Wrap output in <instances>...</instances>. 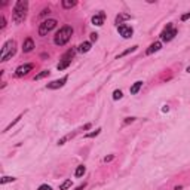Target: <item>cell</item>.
<instances>
[{
  "label": "cell",
  "instance_id": "4",
  "mask_svg": "<svg viewBox=\"0 0 190 190\" xmlns=\"http://www.w3.org/2000/svg\"><path fill=\"white\" fill-rule=\"evenodd\" d=\"M74 54H76V49H74V48L68 49L66 54L61 57V61L58 63V66H57L58 70H66L67 67L71 64V59H73V57H74Z\"/></svg>",
  "mask_w": 190,
  "mask_h": 190
},
{
  "label": "cell",
  "instance_id": "9",
  "mask_svg": "<svg viewBox=\"0 0 190 190\" xmlns=\"http://www.w3.org/2000/svg\"><path fill=\"white\" fill-rule=\"evenodd\" d=\"M67 80H68V77L67 76L61 77V79H58V80H54V82L48 83V89H58V88H63V86L66 85Z\"/></svg>",
  "mask_w": 190,
  "mask_h": 190
},
{
  "label": "cell",
  "instance_id": "10",
  "mask_svg": "<svg viewBox=\"0 0 190 190\" xmlns=\"http://www.w3.org/2000/svg\"><path fill=\"white\" fill-rule=\"evenodd\" d=\"M104 19H105V13L103 12V10H100L98 13H95L94 17H92V24L100 27V25L104 24Z\"/></svg>",
  "mask_w": 190,
  "mask_h": 190
},
{
  "label": "cell",
  "instance_id": "7",
  "mask_svg": "<svg viewBox=\"0 0 190 190\" xmlns=\"http://www.w3.org/2000/svg\"><path fill=\"white\" fill-rule=\"evenodd\" d=\"M117 31H119V34H120L124 39L132 37V34H134L132 27H131V25H126V24H120V25H117Z\"/></svg>",
  "mask_w": 190,
  "mask_h": 190
},
{
  "label": "cell",
  "instance_id": "17",
  "mask_svg": "<svg viewBox=\"0 0 190 190\" xmlns=\"http://www.w3.org/2000/svg\"><path fill=\"white\" fill-rule=\"evenodd\" d=\"M86 172V168H85V165H79L76 168V171H74V177H83V174Z\"/></svg>",
  "mask_w": 190,
  "mask_h": 190
},
{
  "label": "cell",
  "instance_id": "24",
  "mask_svg": "<svg viewBox=\"0 0 190 190\" xmlns=\"http://www.w3.org/2000/svg\"><path fill=\"white\" fill-rule=\"evenodd\" d=\"M122 97H124V94H122L120 89H116V91L113 92V100H120Z\"/></svg>",
  "mask_w": 190,
  "mask_h": 190
},
{
  "label": "cell",
  "instance_id": "30",
  "mask_svg": "<svg viewBox=\"0 0 190 190\" xmlns=\"http://www.w3.org/2000/svg\"><path fill=\"white\" fill-rule=\"evenodd\" d=\"M134 120H135V117H126V119H125V125L131 124V122H134Z\"/></svg>",
  "mask_w": 190,
  "mask_h": 190
},
{
  "label": "cell",
  "instance_id": "23",
  "mask_svg": "<svg viewBox=\"0 0 190 190\" xmlns=\"http://www.w3.org/2000/svg\"><path fill=\"white\" fill-rule=\"evenodd\" d=\"M137 48H138V46H132L131 49H126V51L122 52L120 55H117V59H119V58H122V57H125V55H128V54H131V52H134V51H137Z\"/></svg>",
  "mask_w": 190,
  "mask_h": 190
},
{
  "label": "cell",
  "instance_id": "16",
  "mask_svg": "<svg viewBox=\"0 0 190 190\" xmlns=\"http://www.w3.org/2000/svg\"><path fill=\"white\" fill-rule=\"evenodd\" d=\"M61 6H63L64 9H71V8L76 6V2H74V0H63V2H61Z\"/></svg>",
  "mask_w": 190,
  "mask_h": 190
},
{
  "label": "cell",
  "instance_id": "11",
  "mask_svg": "<svg viewBox=\"0 0 190 190\" xmlns=\"http://www.w3.org/2000/svg\"><path fill=\"white\" fill-rule=\"evenodd\" d=\"M34 49V42L31 37H27L22 43V52H31Z\"/></svg>",
  "mask_w": 190,
  "mask_h": 190
},
{
  "label": "cell",
  "instance_id": "36",
  "mask_svg": "<svg viewBox=\"0 0 190 190\" xmlns=\"http://www.w3.org/2000/svg\"><path fill=\"white\" fill-rule=\"evenodd\" d=\"M187 73H190V67H187Z\"/></svg>",
  "mask_w": 190,
  "mask_h": 190
},
{
  "label": "cell",
  "instance_id": "26",
  "mask_svg": "<svg viewBox=\"0 0 190 190\" xmlns=\"http://www.w3.org/2000/svg\"><path fill=\"white\" fill-rule=\"evenodd\" d=\"M37 190H52V187H51L49 184H42V186H40Z\"/></svg>",
  "mask_w": 190,
  "mask_h": 190
},
{
  "label": "cell",
  "instance_id": "33",
  "mask_svg": "<svg viewBox=\"0 0 190 190\" xmlns=\"http://www.w3.org/2000/svg\"><path fill=\"white\" fill-rule=\"evenodd\" d=\"M85 187H86V183H83V184H80V186H77V187H76V189H74V190H83V189H85Z\"/></svg>",
  "mask_w": 190,
  "mask_h": 190
},
{
  "label": "cell",
  "instance_id": "2",
  "mask_svg": "<svg viewBox=\"0 0 190 190\" xmlns=\"http://www.w3.org/2000/svg\"><path fill=\"white\" fill-rule=\"evenodd\" d=\"M71 36H73V27L64 25V27H61V28L57 31V34H55V37H54V43H55L57 46H64V45H67V43L70 42Z\"/></svg>",
  "mask_w": 190,
  "mask_h": 190
},
{
  "label": "cell",
  "instance_id": "28",
  "mask_svg": "<svg viewBox=\"0 0 190 190\" xmlns=\"http://www.w3.org/2000/svg\"><path fill=\"white\" fill-rule=\"evenodd\" d=\"M113 159H114V156H113V154H110V156H105V158H104V162L107 163V162H112Z\"/></svg>",
  "mask_w": 190,
  "mask_h": 190
},
{
  "label": "cell",
  "instance_id": "13",
  "mask_svg": "<svg viewBox=\"0 0 190 190\" xmlns=\"http://www.w3.org/2000/svg\"><path fill=\"white\" fill-rule=\"evenodd\" d=\"M128 19H131V15H129V13H119V15L116 17V24L120 25V24H124V21H128Z\"/></svg>",
  "mask_w": 190,
  "mask_h": 190
},
{
  "label": "cell",
  "instance_id": "12",
  "mask_svg": "<svg viewBox=\"0 0 190 190\" xmlns=\"http://www.w3.org/2000/svg\"><path fill=\"white\" fill-rule=\"evenodd\" d=\"M161 48H162V43H161V42H154V43H152V45H150V48L147 49V52H146V54H147V55H152L153 52H158Z\"/></svg>",
  "mask_w": 190,
  "mask_h": 190
},
{
  "label": "cell",
  "instance_id": "29",
  "mask_svg": "<svg viewBox=\"0 0 190 190\" xmlns=\"http://www.w3.org/2000/svg\"><path fill=\"white\" fill-rule=\"evenodd\" d=\"M97 40H98V34H97V33H92V34H91V42H97Z\"/></svg>",
  "mask_w": 190,
  "mask_h": 190
},
{
  "label": "cell",
  "instance_id": "3",
  "mask_svg": "<svg viewBox=\"0 0 190 190\" xmlns=\"http://www.w3.org/2000/svg\"><path fill=\"white\" fill-rule=\"evenodd\" d=\"M15 52H17V43H15V40H8V42L3 45V48H2L0 61L5 63V61L10 59V58L15 55Z\"/></svg>",
  "mask_w": 190,
  "mask_h": 190
},
{
  "label": "cell",
  "instance_id": "19",
  "mask_svg": "<svg viewBox=\"0 0 190 190\" xmlns=\"http://www.w3.org/2000/svg\"><path fill=\"white\" fill-rule=\"evenodd\" d=\"M21 119H22V114H19L18 117H17V119H15V120H13V122H10L9 125H8V126H6V128H5V131H3V132H8V131H9L10 128H12V126H13V125L15 124H18L19 120H21Z\"/></svg>",
  "mask_w": 190,
  "mask_h": 190
},
{
  "label": "cell",
  "instance_id": "1",
  "mask_svg": "<svg viewBox=\"0 0 190 190\" xmlns=\"http://www.w3.org/2000/svg\"><path fill=\"white\" fill-rule=\"evenodd\" d=\"M27 10H28V2L27 0H18L13 6L12 10V19L15 24H21L25 17H27Z\"/></svg>",
  "mask_w": 190,
  "mask_h": 190
},
{
  "label": "cell",
  "instance_id": "31",
  "mask_svg": "<svg viewBox=\"0 0 190 190\" xmlns=\"http://www.w3.org/2000/svg\"><path fill=\"white\" fill-rule=\"evenodd\" d=\"M187 19H190V12L189 13H184V15L181 17V21H187Z\"/></svg>",
  "mask_w": 190,
  "mask_h": 190
},
{
  "label": "cell",
  "instance_id": "8",
  "mask_svg": "<svg viewBox=\"0 0 190 190\" xmlns=\"http://www.w3.org/2000/svg\"><path fill=\"white\" fill-rule=\"evenodd\" d=\"M33 68H34V64H22V66H19L18 68L15 70V76L17 77L25 76V74H28Z\"/></svg>",
  "mask_w": 190,
  "mask_h": 190
},
{
  "label": "cell",
  "instance_id": "32",
  "mask_svg": "<svg viewBox=\"0 0 190 190\" xmlns=\"http://www.w3.org/2000/svg\"><path fill=\"white\" fill-rule=\"evenodd\" d=\"M6 27V19L2 17V24H0V28H5Z\"/></svg>",
  "mask_w": 190,
  "mask_h": 190
},
{
  "label": "cell",
  "instance_id": "35",
  "mask_svg": "<svg viewBox=\"0 0 190 190\" xmlns=\"http://www.w3.org/2000/svg\"><path fill=\"white\" fill-rule=\"evenodd\" d=\"M162 112H163V113H166V112H169V107H168V105H163V108H162Z\"/></svg>",
  "mask_w": 190,
  "mask_h": 190
},
{
  "label": "cell",
  "instance_id": "18",
  "mask_svg": "<svg viewBox=\"0 0 190 190\" xmlns=\"http://www.w3.org/2000/svg\"><path fill=\"white\" fill-rule=\"evenodd\" d=\"M17 180L15 177H9V175H5L2 180H0V184H8V183H13V181Z\"/></svg>",
  "mask_w": 190,
  "mask_h": 190
},
{
  "label": "cell",
  "instance_id": "15",
  "mask_svg": "<svg viewBox=\"0 0 190 190\" xmlns=\"http://www.w3.org/2000/svg\"><path fill=\"white\" fill-rule=\"evenodd\" d=\"M91 42H83V43H80L79 45V51L82 52V54H85V52H89L91 51Z\"/></svg>",
  "mask_w": 190,
  "mask_h": 190
},
{
  "label": "cell",
  "instance_id": "20",
  "mask_svg": "<svg viewBox=\"0 0 190 190\" xmlns=\"http://www.w3.org/2000/svg\"><path fill=\"white\" fill-rule=\"evenodd\" d=\"M100 132H101V128H98V129H95V131H92V132L86 134L85 138H95V137H98V135H100Z\"/></svg>",
  "mask_w": 190,
  "mask_h": 190
},
{
  "label": "cell",
  "instance_id": "22",
  "mask_svg": "<svg viewBox=\"0 0 190 190\" xmlns=\"http://www.w3.org/2000/svg\"><path fill=\"white\" fill-rule=\"evenodd\" d=\"M48 76H49V70H43V71H40L39 74H36L34 80H40V79H43V77H48Z\"/></svg>",
  "mask_w": 190,
  "mask_h": 190
},
{
  "label": "cell",
  "instance_id": "27",
  "mask_svg": "<svg viewBox=\"0 0 190 190\" xmlns=\"http://www.w3.org/2000/svg\"><path fill=\"white\" fill-rule=\"evenodd\" d=\"M49 12H51V10H49V8H45V9L42 10V12H40V17H46L48 13H49Z\"/></svg>",
  "mask_w": 190,
  "mask_h": 190
},
{
  "label": "cell",
  "instance_id": "14",
  "mask_svg": "<svg viewBox=\"0 0 190 190\" xmlns=\"http://www.w3.org/2000/svg\"><path fill=\"white\" fill-rule=\"evenodd\" d=\"M141 88H142V82H141V80H137V82L131 86V89H129V91H131V94H132V95H135V94H138V92H140V89H141Z\"/></svg>",
  "mask_w": 190,
  "mask_h": 190
},
{
  "label": "cell",
  "instance_id": "21",
  "mask_svg": "<svg viewBox=\"0 0 190 190\" xmlns=\"http://www.w3.org/2000/svg\"><path fill=\"white\" fill-rule=\"evenodd\" d=\"M71 187V180H66L61 183V186H59V190H67Z\"/></svg>",
  "mask_w": 190,
  "mask_h": 190
},
{
  "label": "cell",
  "instance_id": "25",
  "mask_svg": "<svg viewBox=\"0 0 190 190\" xmlns=\"http://www.w3.org/2000/svg\"><path fill=\"white\" fill-rule=\"evenodd\" d=\"M74 134H70V135H66V137H63L61 140H58V146H63V144H66V141L68 140V138H71Z\"/></svg>",
  "mask_w": 190,
  "mask_h": 190
},
{
  "label": "cell",
  "instance_id": "34",
  "mask_svg": "<svg viewBox=\"0 0 190 190\" xmlns=\"http://www.w3.org/2000/svg\"><path fill=\"white\" fill-rule=\"evenodd\" d=\"M92 128V124H86L85 126H83V131H88V129H91Z\"/></svg>",
  "mask_w": 190,
  "mask_h": 190
},
{
  "label": "cell",
  "instance_id": "5",
  "mask_svg": "<svg viewBox=\"0 0 190 190\" xmlns=\"http://www.w3.org/2000/svg\"><path fill=\"white\" fill-rule=\"evenodd\" d=\"M57 19H46V21H43L40 25H39V36H46L49 31H52V30L57 27Z\"/></svg>",
  "mask_w": 190,
  "mask_h": 190
},
{
  "label": "cell",
  "instance_id": "6",
  "mask_svg": "<svg viewBox=\"0 0 190 190\" xmlns=\"http://www.w3.org/2000/svg\"><path fill=\"white\" fill-rule=\"evenodd\" d=\"M175 36H177V30L172 27V24H168V25L163 28V31L161 33V39L163 42H171Z\"/></svg>",
  "mask_w": 190,
  "mask_h": 190
}]
</instances>
